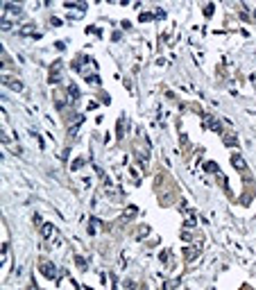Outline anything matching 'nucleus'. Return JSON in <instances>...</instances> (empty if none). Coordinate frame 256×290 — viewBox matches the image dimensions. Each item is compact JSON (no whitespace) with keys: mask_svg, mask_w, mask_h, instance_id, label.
I'll use <instances>...</instances> for the list:
<instances>
[{"mask_svg":"<svg viewBox=\"0 0 256 290\" xmlns=\"http://www.w3.org/2000/svg\"><path fill=\"white\" fill-rule=\"evenodd\" d=\"M39 270H41V274L45 277V279H57V267L50 263L48 258H39Z\"/></svg>","mask_w":256,"mask_h":290,"instance_id":"nucleus-1","label":"nucleus"},{"mask_svg":"<svg viewBox=\"0 0 256 290\" xmlns=\"http://www.w3.org/2000/svg\"><path fill=\"white\" fill-rule=\"evenodd\" d=\"M3 84L7 86V89H12V91H23V82H18V80H14V77H9V75H3Z\"/></svg>","mask_w":256,"mask_h":290,"instance_id":"nucleus-2","label":"nucleus"},{"mask_svg":"<svg viewBox=\"0 0 256 290\" xmlns=\"http://www.w3.org/2000/svg\"><path fill=\"white\" fill-rule=\"evenodd\" d=\"M52 234H54V227H52V225H43V227H41V236H43V240H50Z\"/></svg>","mask_w":256,"mask_h":290,"instance_id":"nucleus-3","label":"nucleus"},{"mask_svg":"<svg viewBox=\"0 0 256 290\" xmlns=\"http://www.w3.org/2000/svg\"><path fill=\"white\" fill-rule=\"evenodd\" d=\"M3 9L5 12H12V14H21V7H16V5H5Z\"/></svg>","mask_w":256,"mask_h":290,"instance_id":"nucleus-4","label":"nucleus"},{"mask_svg":"<svg viewBox=\"0 0 256 290\" xmlns=\"http://www.w3.org/2000/svg\"><path fill=\"white\" fill-rule=\"evenodd\" d=\"M204 170H208V172H218V166H215V161H206Z\"/></svg>","mask_w":256,"mask_h":290,"instance_id":"nucleus-5","label":"nucleus"},{"mask_svg":"<svg viewBox=\"0 0 256 290\" xmlns=\"http://www.w3.org/2000/svg\"><path fill=\"white\" fill-rule=\"evenodd\" d=\"M182 240H184V243H191V240H193V234H191V231H182Z\"/></svg>","mask_w":256,"mask_h":290,"instance_id":"nucleus-6","label":"nucleus"},{"mask_svg":"<svg viewBox=\"0 0 256 290\" xmlns=\"http://www.w3.org/2000/svg\"><path fill=\"white\" fill-rule=\"evenodd\" d=\"M213 9H215V5H206V7H204V14H206V16H211V14H213Z\"/></svg>","mask_w":256,"mask_h":290,"instance_id":"nucleus-7","label":"nucleus"},{"mask_svg":"<svg viewBox=\"0 0 256 290\" xmlns=\"http://www.w3.org/2000/svg\"><path fill=\"white\" fill-rule=\"evenodd\" d=\"M82 163H84L82 159H75V161H73V170H79V168H82Z\"/></svg>","mask_w":256,"mask_h":290,"instance_id":"nucleus-8","label":"nucleus"},{"mask_svg":"<svg viewBox=\"0 0 256 290\" xmlns=\"http://www.w3.org/2000/svg\"><path fill=\"white\" fill-rule=\"evenodd\" d=\"M152 18H154L152 14H141V21H143V23H147V21H152Z\"/></svg>","mask_w":256,"mask_h":290,"instance_id":"nucleus-9","label":"nucleus"}]
</instances>
